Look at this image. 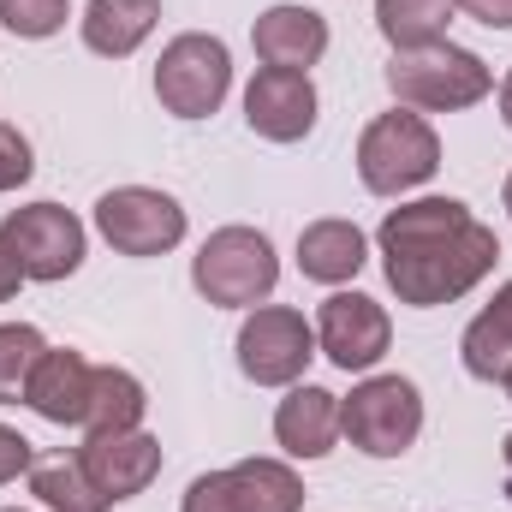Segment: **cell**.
I'll return each mask as SVG.
<instances>
[{
    "mask_svg": "<svg viewBox=\"0 0 512 512\" xmlns=\"http://www.w3.org/2000/svg\"><path fill=\"white\" fill-rule=\"evenodd\" d=\"M382 268L387 286L399 292V304L411 310H435V304H453L465 298L495 262L501 245L495 233L453 197H417V203H399L382 221Z\"/></svg>",
    "mask_w": 512,
    "mask_h": 512,
    "instance_id": "obj_1",
    "label": "cell"
},
{
    "mask_svg": "<svg viewBox=\"0 0 512 512\" xmlns=\"http://www.w3.org/2000/svg\"><path fill=\"white\" fill-rule=\"evenodd\" d=\"M387 90L399 96V108L417 114H453V108H477L495 90V72L453 42H423V48H393L387 60Z\"/></svg>",
    "mask_w": 512,
    "mask_h": 512,
    "instance_id": "obj_2",
    "label": "cell"
},
{
    "mask_svg": "<svg viewBox=\"0 0 512 512\" xmlns=\"http://www.w3.org/2000/svg\"><path fill=\"white\" fill-rule=\"evenodd\" d=\"M435 167H441V137L411 108H393L382 120H370V131L358 137V179L376 197L417 191L423 179H435Z\"/></svg>",
    "mask_w": 512,
    "mask_h": 512,
    "instance_id": "obj_3",
    "label": "cell"
},
{
    "mask_svg": "<svg viewBox=\"0 0 512 512\" xmlns=\"http://www.w3.org/2000/svg\"><path fill=\"white\" fill-rule=\"evenodd\" d=\"M280 280V262H274V245L256 233V227H221L203 239V251L191 262V286L221 304V310H245V304H262Z\"/></svg>",
    "mask_w": 512,
    "mask_h": 512,
    "instance_id": "obj_4",
    "label": "cell"
},
{
    "mask_svg": "<svg viewBox=\"0 0 512 512\" xmlns=\"http://www.w3.org/2000/svg\"><path fill=\"white\" fill-rule=\"evenodd\" d=\"M233 90V60H227V42L221 36H203V30H185L161 48L155 60V96L167 114L179 120H209Z\"/></svg>",
    "mask_w": 512,
    "mask_h": 512,
    "instance_id": "obj_5",
    "label": "cell"
},
{
    "mask_svg": "<svg viewBox=\"0 0 512 512\" xmlns=\"http://www.w3.org/2000/svg\"><path fill=\"white\" fill-rule=\"evenodd\" d=\"M423 429V399L405 376H370L352 387V399H340V435L370 453V459H399Z\"/></svg>",
    "mask_w": 512,
    "mask_h": 512,
    "instance_id": "obj_6",
    "label": "cell"
},
{
    "mask_svg": "<svg viewBox=\"0 0 512 512\" xmlns=\"http://www.w3.org/2000/svg\"><path fill=\"white\" fill-rule=\"evenodd\" d=\"M316 358V328L286 310V304H262L239 328V370L256 387H292L304 376V364Z\"/></svg>",
    "mask_w": 512,
    "mask_h": 512,
    "instance_id": "obj_7",
    "label": "cell"
},
{
    "mask_svg": "<svg viewBox=\"0 0 512 512\" xmlns=\"http://www.w3.org/2000/svg\"><path fill=\"white\" fill-rule=\"evenodd\" d=\"M304 483L280 459H245L233 471H209L185 489L179 512H298Z\"/></svg>",
    "mask_w": 512,
    "mask_h": 512,
    "instance_id": "obj_8",
    "label": "cell"
},
{
    "mask_svg": "<svg viewBox=\"0 0 512 512\" xmlns=\"http://www.w3.org/2000/svg\"><path fill=\"white\" fill-rule=\"evenodd\" d=\"M96 227L120 256H161L185 239V209L167 191L149 185H120L96 203Z\"/></svg>",
    "mask_w": 512,
    "mask_h": 512,
    "instance_id": "obj_9",
    "label": "cell"
},
{
    "mask_svg": "<svg viewBox=\"0 0 512 512\" xmlns=\"http://www.w3.org/2000/svg\"><path fill=\"white\" fill-rule=\"evenodd\" d=\"M6 245L24 262V280H66L84 262V221L60 203H30L6 215Z\"/></svg>",
    "mask_w": 512,
    "mask_h": 512,
    "instance_id": "obj_10",
    "label": "cell"
},
{
    "mask_svg": "<svg viewBox=\"0 0 512 512\" xmlns=\"http://www.w3.org/2000/svg\"><path fill=\"white\" fill-rule=\"evenodd\" d=\"M387 310L364 292H334L322 298V316H316V346L340 364V370H370L387 358Z\"/></svg>",
    "mask_w": 512,
    "mask_h": 512,
    "instance_id": "obj_11",
    "label": "cell"
},
{
    "mask_svg": "<svg viewBox=\"0 0 512 512\" xmlns=\"http://www.w3.org/2000/svg\"><path fill=\"white\" fill-rule=\"evenodd\" d=\"M78 465L90 471V483L114 501H131L143 495L155 477H161V441L143 435V429H114V435H90L78 447Z\"/></svg>",
    "mask_w": 512,
    "mask_h": 512,
    "instance_id": "obj_12",
    "label": "cell"
},
{
    "mask_svg": "<svg viewBox=\"0 0 512 512\" xmlns=\"http://www.w3.org/2000/svg\"><path fill=\"white\" fill-rule=\"evenodd\" d=\"M245 120L256 137L268 143H298L316 126V84L310 72H280V66H262L245 90Z\"/></svg>",
    "mask_w": 512,
    "mask_h": 512,
    "instance_id": "obj_13",
    "label": "cell"
},
{
    "mask_svg": "<svg viewBox=\"0 0 512 512\" xmlns=\"http://www.w3.org/2000/svg\"><path fill=\"white\" fill-rule=\"evenodd\" d=\"M256 60L280 66V72H310L328 54V18L310 6H268L251 30Z\"/></svg>",
    "mask_w": 512,
    "mask_h": 512,
    "instance_id": "obj_14",
    "label": "cell"
},
{
    "mask_svg": "<svg viewBox=\"0 0 512 512\" xmlns=\"http://www.w3.org/2000/svg\"><path fill=\"white\" fill-rule=\"evenodd\" d=\"M90 376L96 364L84 352H42L36 370H30V387H24V405L48 423H78L84 429V405H90Z\"/></svg>",
    "mask_w": 512,
    "mask_h": 512,
    "instance_id": "obj_15",
    "label": "cell"
},
{
    "mask_svg": "<svg viewBox=\"0 0 512 512\" xmlns=\"http://www.w3.org/2000/svg\"><path fill=\"white\" fill-rule=\"evenodd\" d=\"M334 435H340V399L328 387H292L274 411V441L292 453V459H322L334 453Z\"/></svg>",
    "mask_w": 512,
    "mask_h": 512,
    "instance_id": "obj_16",
    "label": "cell"
},
{
    "mask_svg": "<svg viewBox=\"0 0 512 512\" xmlns=\"http://www.w3.org/2000/svg\"><path fill=\"white\" fill-rule=\"evenodd\" d=\"M155 18H161V0H90L84 6V42H90V54L126 60L149 42Z\"/></svg>",
    "mask_w": 512,
    "mask_h": 512,
    "instance_id": "obj_17",
    "label": "cell"
},
{
    "mask_svg": "<svg viewBox=\"0 0 512 512\" xmlns=\"http://www.w3.org/2000/svg\"><path fill=\"white\" fill-rule=\"evenodd\" d=\"M298 268L304 280H322V286H340L364 268V233L352 221H310L298 233Z\"/></svg>",
    "mask_w": 512,
    "mask_h": 512,
    "instance_id": "obj_18",
    "label": "cell"
},
{
    "mask_svg": "<svg viewBox=\"0 0 512 512\" xmlns=\"http://www.w3.org/2000/svg\"><path fill=\"white\" fill-rule=\"evenodd\" d=\"M459 352H465V370L477 382H507L512 376V280L495 292V304L465 328Z\"/></svg>",
    "mask_w": 512,
    "mask_h": 512,
    "instance_id": "obj_19",
    "label": "cell"
},
{
    "mask_svg": "<svg viewBox=\"0 0 512 512\" xmlns=\"http://www.w3.org/2000/svg\"><path fill=\"white\" fill-rule=\"evenodd\" d=\"M30 495L48 512H108V495L90 483V471L78 465V453L36 459V465H30Z\"/></svg>",
    "mask_w": 512,
    "mask_h": 512,
    "instance_id": "obj_20",
    "label": "cell"
},
{
    "mask_svg": "<svg viewBox=\"0 0 512 512\" xmlns=\"http://www.w3.org/2000/svg\"><path fill=\"white\" fill-rule=\"evenodd\" d=\"M149 411L143 382L126 370H96L90 376V405H84V429L90 435H114V429H137Z\"/></svg>",
    "mask_w": 512,
    "mask_h": 512,
    "instance_id": "obj_21",
    "label": "cell"
},
{
    "mask_svg": "<svg viewBox=\"0 0 512 512\" xmlns=\"http://www.w3.org/2000/svg\"><path fill=\"white\" fill-rule=\"evenodd\" d=\"M459 0H376V24L393 48H423L441 42V30L453 24Z\"/></svg>",
    "mask_w": 512,
    "mask_h": 512,
    "instance_id": "obj_22",
    "label": "cell"
},
{
    "mask_svg": "<svg viewBox=\"0 0 512 512\" xmlns=\"http://www.w3.org/2000/svg\"><path fill=\"white\" fill-rule=\"evenodd\" d=\"M42 352H48V346H42V334H36L30 322H6V328H0V405H18V399H24L30 370H36Z\"/></svg>",
    "mask_w": 512,
    "mask_h": 512,
    "instance_id": "obj_23",
    "label": "cell"
},
{
    "mask_svg": "<svg viewBox=\"0 0 512 512\" xmlns=\"http://www.w3.org/2000/svg\"><path fill=\"white\" fill-rule=\"evenodd\" d=\"M0 24H6L12 36L42 42V36H54V30L66 24V0H0Z\"/></svg>",
    "mask_w": 512,
    "mask_h": 512,
    "instance_id": "obj_24",
    "label": "cell"
},
{
    "mask_svg": "<svg viewBox=\"0 0 512 512\" xmlns=\"http://www.w3.org/2000/svg\"><path fill=\"white\" fill-rule=\"evenodd\" d=\"M30 167H36V161H30V143H24V131L0 120V191L24 185V179H30Z\"/></svg>",
    "mask_w": 512,
    "mask_h": 512,
    "instance_id": "obj_25",
    "label": "cell"
},
{
    "mask_svg": "<svg viewBox=\"0 0 512 512\" xmlns=\"http://www.w3.org/2000/svg\"><path fill=\"white\" fill-rule=\"evenodd\" d=\"M30 465H36V447H30V441H24L18 429H6V423H0V483L24 477Z\"/></svg>",
    "mask_w": 512,
    "mask_h": 512,
    "instance_id": "obj_26",
    "label": "cell"
},
{
    "mask_svg": "<svg viewBox=\"0 0 512 512\" xmlns=\"http://www.w3.org/2000/svg\"><path fill=\"white\" fill-rule=\"evenodd\" d=\"M459 6L489 30H512V0H459Z\"/></svg>",
    "mask_w": 512,
    "mask_h": 512,
    "instance_id": "obj_27",
    "label": "cell"
},
{
    "mask_svg": "<svg viewBox=\"0 0 512 512\" xmlns=\"http://www.w3.org/2000/svg\"><path fill=\"white\" fill-rule=\"evenodd\" d=\"M18 280H24V262H18V251L6 245V233H0V304L18 292Z\"/></svg>",
    "mask_w": 512,
    "mask_h": 512,
    "instance_id": "obj_28",
    "label": "cell"
},
{
    "mask_svg": "<svg viewBox=\"0 0 512 512\" xmlns=\"http://www.w3.org/2000/svg\"><path fill=\"white\" fill-rule=\"evenodd\" d=\"M501 120L512 126V72H507V84H501Z\"/></svg>",
    "mask_w": 512,
    "mask_h": 512,
    "instance_id": "obj_29",
    "label": "cell"
},
{
    "mask_svg": "<svg viewBox=\"0 0 512 512\" xmlns=\"http://www.w3.org/2000/svg\"><path fill=\"white\" fill-rule=\"evenodd\" d=\"M501 453H507V495H512V435H507V447H501Z\"/></svg>",
    "mask_w": 512,
    "mask_h": 512,
    "instance_id": "obj_30",
    "label": "cell"
},
{
    "mask_svg": "<svg viewBox=\"0 0 512 512\" xmlns=\"http://www.w3.org/2000/svg\"><path fill=\"white\" fill-rule=\"evenodd\" d=\"M501 197H507V209H512V173H507V191H501Z\"/></svg>",
    "mask_w": 512,
    "mask_h": 512,
    "instance_id": "obj_31",
    "label": "cell"
},
{
    "mask_svg": "<svg viewBox=\"0 0 512 512\" xmlns=\"http://www.w3.org/2000/svg\"><path fill=\"white\" fill-rule=\"evenodd\" d=\"M501 387H507V399H512V376H507V382H501Z\"/></svg>",
    "mask_w": 512,
    "mask_h": 512,
    "instance_id": "obj_32",
    "label": "cell"
},
{
    "mask_svg": "<svg viewBox=\"0 0 512 512\" xmlns=\"http://www.w3.org/2000/svg\"><path fill=\"white\" fill-rule=\"evenodd\" d=\"M6 512H24V507H6Z\"/></svg>",
    "mask_w": 512,
    "mask_h": 512,
    "instance_id": "obj_33",
    "label": "cell"
}]
</instances>
